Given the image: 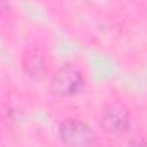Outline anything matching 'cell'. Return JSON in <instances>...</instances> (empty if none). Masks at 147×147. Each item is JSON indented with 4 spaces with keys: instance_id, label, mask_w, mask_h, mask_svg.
Segmentation results:
<instances>
[{
    "instance_id": "5",
    "label": "cell",
    "mask_w": 147,
    "mask_h": 147,
    "mask_svg": "<svg viewBox=\"0 0 147 147\" xmlns=\"http://www.w3.org/2000/svg\"><path fill=\"white\" fill-rule=\"evenodd\" d=\"M118 147H147V144L144 140H128V142H125Z\"/></svg>"
},
{
    "instance_id": "2",
    "label": "cell",
    "mask_w": 147,
    "mask_h": 147,
    "mask_svg": "<svg viewBox=\"0 0 147 147\" xmlns=\"http://www.w3.org/2000/svg\"><path fill=\"white\" fill-rule=\"evenodd\" d=\"M58 139L65 147H94V130L75 118H67L58 125Z\"/></svg>"
},
{
    "instance_id": "4",
    "label": "cell",
    "mask_w": 147,
    "mask_h": 147,
    "mask_svg": "<svg viewBox=\"0 0 147 147\" xmlns=\"http://www.w3.org/2000/svg\"><path fill=\"white\" fill-rule=\"evenodd\" d=\"M22 70L33 80H41L45 77V74H46V58L36 46H29L24 51V55H22Z\"/></svg>"
},
{
    "instance_id": "3",
    "label": "cell",
    "mask_w": 147,
    "mask_h": 147,
    "mask_svg": "<svg viewBox=\"0 0 147 147\" xmlns=\"http://www.w3.org/2000/svg\"><path fill=\"white\" fill-rule=\"evenodd\" d=\"M132 127V116L125 105L115 101L108 105L101 115V128L110 135L127 134Z\"/></svg>"
},
{
    "instance_id": "1",
    "label": "cell",
    "mask_w": 147,
    "mask_h": 147,
    "mask_svg": "<svg viewBox=\"0 0 147 147\" xmlns=\"http://www.w3.org/2000/svg\"><path fill=\"white\" fill-rule=\"evenodd\" d=\"M84 75L79 67L72 63H65L53 74L50 80V91L55 98H70L82 91Z\"/></svg>"
}]
</instances>
